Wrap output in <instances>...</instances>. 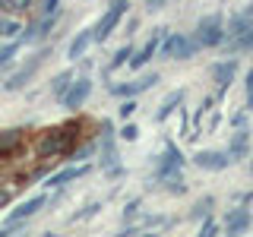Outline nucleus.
<instances>
[{
    "instance_id": "nucleus-1",
    "label": "nucleus",
    "mask_w": 253,
    "mask_h": 237,
    "mask_svg": "<svg viewBox=\"0 0 253 237\" xmlns=\"http://www.w3.org/2000/svg\"><path fill=\"white\" fill-rule=\"evenodd\" d=\"M73 136H76L73 126H57V130L42 133V139H38L35 149H38L42 158H57V155H63L70 146H73Z\"/></svg>"
},
{
    "instance_id": "nucleus-2",
    "label": "nucleus",
    "mask_w": 253,
    "mask_h": 237,
    "mask_svg": "<svg viewBox=\"0 0 253 237\" xmlns=\"http://www.w3.org/2000/svg\"><path fill=\"white\" fill-rule=\"evenodd\" d=\"M126 6H130V0H108L105 16L92 26V41H105L111 32L117 29V22H121V16L126 13Z\"/></svg>"
},
{
    "instance_id": "nucleus-3",
    "label": "nucleus",
    "mask_w": 253,
    "mask_h": 237,
    "mask_svg": "<svg viewBox=\"0 0 253 237\" xmlns=\"http://www.w3.org/2000/svg\"><path fill=\"white\" fill-rule=\"evenodd\" d=\"M221 35H225V19H221L218 13L212 16H203L200 22H196V47H215L221 44Z\"/></svg>"
},
{
    "instance_id": "nucleus-4",
    "label": "nucleus",
    "mask_w": 253,
    "mask_h": 237,
    "mask_svg": "<svg viewBox=\"0 0 253 237\" xmlns=\"http://www.w3.org/2000/svg\"><path fill=\"white\" fill-rule=\"evenodd\" d=\"M101 168H105L111 177L121 174V164H117V149H114V126L111 120H101Z\"/></svg>"
},
{
    "instance_id": "nucleus-5",
    "label": "nucleus",
    "mask_w": 253,
    "mask_h": 237,
    "mask_svg": "<svg viewBox=\"0 0 253 237\" xmlns=\"http://www.w3.org/2000/svg\"><path fill=\"white\" fill-rule=\"evenodd\" d=\"M162 54L168 60H190L196 54V41H193V38H187V35H180V32H174V35L165 38Z\"/></svg>"
},
{
    "instance_id": "nucleus-6",
    "label": "nucleus",
    "mask_w": 253,
    "mask_h": 237,
    "mask_svg": "<svg viewBox=\"0 0 253 237\" xmlns=\"http://www.w3.org/2000/svg\"><path fill=\"white\" fill-rule=\"evenodd\" d=\"M89 95H92V79L89 76H79L76 82L67 85V92L60 95V101H63V108H67V111H76V108H83L85 101H89Z\"/></svg>"
},
{
    "instance_id": "nucleus-7",
    "label": "nucleus",
    "mask_w": 253,
    "mask_h": 237,
    "mask_svg": "<svg viewBox=\"0 0 253 237\" xmlns=\"http://www.w3.org/2000/svg\"><path fill=\"white\" fill-rule=\"evenodd\" d=\"M44 57H47V51H38V54H32L26 67H19V70H16V73H13V76H10V79L3 82V89H6V92H19L22 85H26L29 79L35 76V70H38V67L44 63Z\"/></svg>"
},
{
    "instance_id": "nucleus-8",
    "label": "nucleus",
    "mask_w": 253,
    "mask_h": 237,
    "mask_svg": "<svg viewBox=\"0 0 253 237\" xmlns=\"http://www.w3.org/2000/svg\"><path fill=\"white\" fill-rule=\"evenodd\" d=\"M180 164H184V155L177 152V146H174V142H165V152L155 164V177L165 180V177H171V174H180Z\"/></svg>"
},
{
    "instance_id": "nucleus-9",
    "label": "nucleus",
    "mask_w": 253,
    "mask_h": 237,
    "mask_svg": "<svg viewBox=\"0 0 253 237\" xmlns=\"http://www.w3.org/2000/svg\"><path fill=\"white\" fill-rule=\"evenodd\" d=\"M196 168L203 171H225L228 164H231V158H228V152H218V149H200V152L193 155Z\"/></svg>"
},
{
    "instance_id": "nucleus-10",
    "label": "nucleus",
    "mask_w": 253,
    "mask_h": 237,
    "mask_svg": "<svg viewBox=\"0 0 253 237\" xmlns=\"http://www.w3.org/2000/svg\"><path fill=\"white\" fill-rule=\"evenodd\" d=\"M44 205H47V196H32L29 202H22L19 209H13V212H10V218H6V231H13L19 221H26V218H32V215H38Z\"/></svg>"
},
{
    "instance_id": "nucleus-11",
    "label": "nucleus",
    "mask_w": 253,
    "mask_h": 237,
    "mask_svg": "<svg viewBox=\"0 0 253 237\" xmlns=\"http://www.w3.org/2000/svg\"><path fill=\"white\" fill-rule=\"evenodd\" d=\"M165 32H168V29H155V32H152V38H149V41L142 44V51L130 54V60H126V63H130V70H139V67H146V63L155 57V51H158V41L165 38Z\"/></svg>"
},
{
    "instance_id": "nucleus-12",
    "label": "nucleus",
    "mask_w": 253,
    "mask_h": 237,
    "mask_svg": "<svg viewBox=\"0 0 253 237\" xmlns=\"http://www.w3.org/2000/svg\"><path fill=\"white\" fill-rule=\"evenodd\" d=\"M158 82V73H146V76H139V79H133V82H126V85H114V92L117 98H133V95H139V92H146V89H152V85Z\"/></svg>"
},
{
    "instance_id": "nucleus-13",
    "label": "nucleus",
    "mask_w": 253,
    "mask_h": 237,
    "mask_svg": "<svg viewBox=\"0 0 253 237\" xmlns=\"http://www.w3.org/2000/svg\"><path fill=\"white\" fill-rule=\"evenodd\" d=\"M247 26H253V3H247L241 13H234L231 19H228V29H225V35H221V41H231V38H237Z\"/></svg>"
},
{
    "instance_id": "nucleus-14",
    "label": "nucleus",
    "mask_w": 253,
    "mask_h": 237,
    "mask_svg": "<svg viewBox=\"0 0 253 237\" xmlns=\"http://www.w3.org/2000/svg\"><path fill=\"white\" fill-rule=\"evenodd\" d=\"M250 225H253V215H250V209H244V205H237V209H231L225 215V231L228 234H244Z\"/></svg>"
},
{
    "instance_id": "nucleus-15",
    "label": "nucleus",
    "mask_w": 253,
    "mask_h": 237,
    "mask_svg": "<svg viewBox=\"0 0 253 237\" xmlns=\"http://www.w3.org/2000/svg\"><path fill=\"white\" fill-rule=\"evenodd\" d=\"M234 76H237V57L231 60H221L212 67V79H215V85H218V92H225L228 85L234 82Z\"/></svg>"
},
{
    "instance_id": "nucleus-16",
    "label": "nucleus",
    "mask_w": 253,
    "mask_h": 237,
    "mask_svg": "<svg viewBox=\"0 0 253 237\" xmlns=\"http://www.w3.org/2000/svg\"><path fill=\"white\" fill-rule=\"evenodd\" d=\"M250 152V130H244V126H237V133L231 136V142H228V158L234 161H241V158H247Z\"/></svg>"
},
{
    "instance_id": "nucleus-17",
    "label": "nucleus",
    "mask_w": 253,
    "mask_h": 237,
    "mask_svg": "<svg viewBox=\"0 0 253 237\" xmlns=\"http://www.w3.org/2000/svg\"><path fill=\"white\" fill-rule=\"evenodd\" d=\"M83 174H89V164H76V168H67L60 174H51V177H47V187H67V184H73L76 177H83Z\"/></svg>"
},
{
    "instance_id": "nucleus-18",
    "label": "nucleus",
    "mask_w": 253,
    "mask_h": 237,
    "mask_svg": "<svg viewBox=\"0 0 253 237\" xmlns=\"http://www.w3.org/2000/svg\"><path fill=\"white\" fill-rule=\"evenodd\" d=\"M89 44H92V29L76 32V38H73V41H70V47H67V57H70V60H79L85 51H89Z\"/></svg>"
},
{
    "instance_id": "nucleus-19",
    "label": "nucleus",
    "mask_w": 253,
    "mask_h": 237,
    "mask_svg": "<svg viewBox=\"0 0 253 237\" xmlns=\"http://www.w3.org/2000/svg\"><path fill=\"white\" fill-rule=\"evenodd\" d=\"M228 51H231V54L253 51V26H247V29H244L237 38H231V41H228Z\"/></svg>"
},
{
    "instance_id": "nucleus-20",
    "label": "nucleus",
    "mask_w": 253,
    "mask_h": 237,
    "mask_svg": "<svg viewBox=\"0 0 253 237\" xmlns=\"http://www.w3.org/2000/svg\"><path fill=\"white\" fill-rule=\"evenodd\" d=\"M184 89H177V92H171L168 95V98H165L162 101V108H158V114H155V120H165V117H168V114H174V111H177L180 108V101H184Z\"/></svg>"
},
{
    "instance_id": "nucleus-21",
    "label": "nucleus",
    "mask_w": 253,
    "mask_h": 237,
    "mask_svg": "<svg viewBox=\"0 0 253 237\" xmlns=\"http://www.w3.org/2000/svg\"><path fill=\"white\" fill-rule=\"evenodd\" d=\"M212 105H215L212 98H206V101H203V111H212V117H209V130H212V126H215V120H218V114H215V108H212ZM200 130H203V114H196V126L187 133V139H196V133H200Z\"/></svg>"
},
{
    "instance_id": "nucleus-22",
    "label": "nucleus",
    "mask_w": 253,
    "mask_h": 237,
    "mask_svg": "<svg viewBox=\"0 0 253 237\" xmlns=\"http://www.w3.org/2000/svg\"><path fill=\"white\" fill-rule=\"evenodd\" d=\"M70 82H73V70H63V73H57V76H54V82H51V92L60 98V95L67 92V85H70Z\"/></svg>"
},
{
    "instance_id": "nucleus-23",
    "label": "nucleus",
    "mask_w": 253,
    "mask_h": 237,
    "mask_svg": "<svg viewBox=\"0 0 253 237\" xmlns=\"http://www.w3.org/2000/svg\"><path fill=\"white\" fill-rule=\"evenodd\" d=\"M19 139H22V130H6V133H0V152H10L13 146H19Z\"/></svg>"
},
{
    "instance_id": "nucleus-24",
    "label": "nucleus",
    "mask_w": 253,
    "mask_h": 237,
    "mask_svg": "<svg viewBox=\"0 0 253 237\" xmlns=\"http://www.w3.org/2000/svg\"><path fill=\"white\" fill-rule=\"evenodd\" d=\"M162 184H165V190H168V193H187V184H184V177H180V174H171V177H165L162 180Z\"/></svg>"
},
{
    "instance_id": "nucleus-25",
    "label": "nucleus",
    "mask_w": 253,
    "mask_h": 237,
    "mask_svg": "<svg viewBox=\"0 0 253 237\" xmlns=\"http://www.w3.org/2000/svg\"><path fill=\"white\" fill-rule=\"evenodd\" d=\"M130 54H133V47L130 44H124V47H117L114 51V57H111V70H117V67H124L126 60H130Z\"/></svg>"
},
{
    "instance_id": "nucleus-26",
    "label": "nucleus",
    "mask_w": 253,
    "mask_h": 237,
    "mask_svg": "<svg viewBox=\"0 0 253 237\" xmlns=\"http://www.w3.org/2000/svg\"><path fill=\"white\" fill-rule=\"evenodd\" d=\"M209 212H212V196H203V199L193 205V212H190V215H193V218H206Z\"/></svg>"
},
{
    "instance_id": "nucleus-27",
    "label": "nucleus",
    "mask_w": 253,
    "mask_h": 237,
    "mask_svg": "<svg viewBox=\"0 0 253 237\" xmlns=\"http://www.w3.org/2000/svg\"><path fill=\"white\" fill-rule=\"evenodd\" d=\"M22 26L19 22H10V19H0V38H13V35H19Z\"/></svg>"
},
{
    "instance_id": "nucleus-28",
    "label": "nucleus",
    "mask_w": 253,
    "mask_h": 237,
    "mask_svg": "<svg viewBox=\"0 0 253 237\" xmlns=\"http://www.w3.org/2000/svg\"><path fill=\"white\" fill-rule=\"evenodd\" d=\"M121 139H126V142H136V139H139V126H136V123H126L124 130H121Z\"/></svg>"
},
{
    "instance_id": "nucleus-29",
    "label": "nucleus",
    "mask_w": 253,
    "mask_h": 237,
    "mask_svg": "<svg viewBox=\"0 0 253 237\" xmlns=\"http://www.w3.org/2000/svg\"><path fill=\"white\" fill-rule=\"evenodd\" d=\"M136 215H139V199H130L124 205V221H133Z\"/></svg>"
},
{
    "instance_id": "nucleus-30",
    "label": "nucleus",
    "mask_w": 253,
    "mask_h": 237,
    "mask_svg": "<svg viewBox=\"0 0 253 237\" xmlns=\"http://www.w3.org/2000/svg\"><path fill=\"white\" fill-rule=\"evenodd\" d=\"M200 234H203V237H212V234H218V225H215V221H212L209 215H206V221H203V228H200Z\"/></svg>"
},
{
    "instance_id": "nucleus-31",
    "label": "nucleus",
    "mask_w": 253,
    "mask_h": 237,
    "mask_svg": "<svg viewBox=\"0 0 253 237\" xmlns=\"http://www.w3.org/2000/svg\"><path fill=\"white\" fill-rule=\"evenodd\" d=\"M3 6H10V10H16V13H22V10H29V6H32V0H3Z\"/></svg>"
},
{
    "instance_id": "nucleus-32",
    "label": "nucleus",
    "mask_w": 253,
    "mask_h": 237,
    "mask_svg": "<svg viewBox=\"0 0 253 237\" xmlns=\"http://www.w3.org/2000/svg\"><path fill=\"white\" fill-rule=\"evenodd\" d=\"M247 111L253 114V67L247 70Z\"/></svg>"
},
{
    "instance_id": "nucleus-33",
    "label": "nucleus",
    "mask_w": 253,
    "mask_h": 237,
    "mask_svg": "<svg viewBox=\"0 0 253 237\" xmlns=\"http://www.w3.org/2000/svg\"><path fill=\"white\" fill-rule=\"evenodd\" d=\"M136 108H139L136 101H133V98H126L124 105H121V117H124V120H126V117H130V114H136Z\"/></svg>"
},
{
    "instance_id": "nucleus-34",
    "label": "nucleus",
    "mask_w": 253,
    "mask_h": 237,
    "mask_svg": "<svg viewBox=\"0 0 253 237\" xmlns=\"http://www.w3.org/2000/svg\"><path fill=\"white\" fill-rule=\"evenodd\" d=\"M92 152H95V142H85L83 149H76V152H73V158H79V161H83V158H89Z\"/></svg>"
},
{
    "instance_id": "nucleus-35",
    "label": "nucleus",
    "mask_w": 253,
    "mask_h": 237,
    "mask_svg": "<svg viewBox=\"0 0 253 237\" xmlns=\"http://www.w3.org/2000/svg\"><path fill=\"white\" fill-rule=\"evenodd\" d=\"M42 10H44V16H47V13H57V10H60V0H44Z\"/></svg>"
},
{
    "instance_id": "nucleus-36",
    "label": "nucleus",
    "mask_w": 253,
    "mask_h": 237,
    "mask_svg": "<svg viewBox=\"0 0 253 237\" xmlns=\"http://www.w3.org/2000/svg\"><path fill=\"white\" fill-rule=\"evenodd\" d=\"M6 202H10V190H3V187H0V209H3Z\"/></svg>"
},
{
    "instance_id": "nucleus-37",
    "label": "nucleus",
    "mask_w": 253,
    "mask_h": 237,
    "mask_svg": "<svg viewBox=\"0 0 253 237\" xmlns=\"http://www.w3.org/2000/svg\"><path fill=\"white\" fill-rule=\"evenodd\" d=\"M250 174H253V161H250Z\"/></svg>"
}]
</instances>
